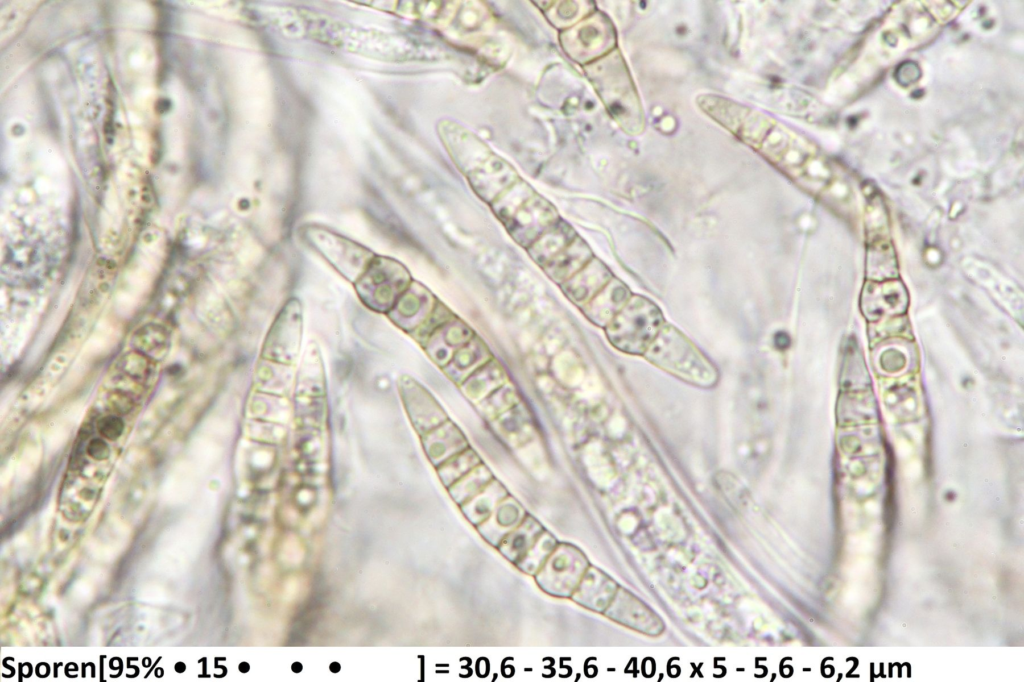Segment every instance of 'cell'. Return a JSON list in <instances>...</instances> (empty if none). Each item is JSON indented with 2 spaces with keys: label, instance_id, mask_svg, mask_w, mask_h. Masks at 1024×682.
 <instances>
[{
  "label": "cell",
  "instance_id": "cell-13",
  "mask_svg": "<svg viewBox=\"0 0 1024 682\" xmlns=\"http://www.w3.org/2000/svg\"><path fill=\"white\" fill-rule=\"evenodd\" d=\"M436 303L437 300L424 286L412 282L391 311L397 314L400 323L417 326L427 319Z\"/></svg>",
  "mask_w": 1024,
  "mask_h": 682
},
{
  "label": "cell",
  "instance_id": "cell-6",
  "mask_svg": "<svg viewBox=\"0 0 1024 682\" xmlns=\"http://www.w3.org/2000/svg\"><path fill=\"white\" fill-rule=\"evenodd\" d=\"M559 219L555 208L534 192L517 207L503 225L513 240L527 249Z\"/></svg>",
  "mask_w": 1024,
  "mask_h": 682
},
{
  "label": "cell",
  "instance_id": "cell-10",
  "mask_svg": "<svg viewBox=\"0 0 1024 682\" xmlns=\"http://www.w3.org/2000/svg\"><path fill=\"white\" fill-rule=\"evenodd\" d=\"M629 288L613 277L587 304L581 307L594 324L606 327L631 297Z\"/></svg>",
  "mask_w": 1024,
  "mask_h": 682
},
{
  "label": "cell",
  "instance_id": "cell-8",
  "mask_svg": "<svg viewBox=\"0 0 1024 682\" xmlns=\"http://www.w3.org/2000/svg\"><path fill=\"white\" fill-rule=\"evenodd\" d=\"M469 181L482 199L493 202L518 180L512 167L503 160L492 157L469 173Z\"/></svg>",
  "mask_w": 1024,
  "mask_h": 682
},
{
  "label": "cell",
  "instance_id": "cell-12",
  "mask_svg": "<svg viewBox=\"0 0 1024 682\" xmlns=\"http://www.w3.org/2000/svg\"><path fill=\"white\" fill-rule=\"evenodd\" d=\"M578 235L566 222L559 219L542 233L526 250L531 259L543 268L564 250Z\"/></svg>",
  "mask_w": 1024,
  "mask_h": 682
},
{
  "label": "cell",
  "instance_id": "cell-9",
  "mask_svg": "<svg viewBox=\"0 0 1024 682\" xmlns=\"http://www.w3.org/2000/svg\"><path fill=\"white\" fill-rule=\"evenodd\" d=\"M473 338L470 328L454 316L437 328L424 343L429 356L445 367L456 351Z\"/></svg>",
  "mask_w": 1024,
  "mask_h": 682
},
{
  "label": "cell",
  "instance_id": "cell-11",
  "mask_svg": "<svg viewBox=\"0 0 1024 682\" xmlns=\"http://www.w3.org/2000/svg\"><path fill=\"white\" fill-rule=\"evenodd\" d=\"M592 258L590 247L577 236L542 269L552 281L560 285L581 270Z\"/></svg>",
  "mask_w": 1024,
  "mask_h": 682
},
{
  "label": "cell",
  "instance_id": "cell-14",
  "mask_svg": "<svg viewBox=\"0 0 1024 682\" xmlns=\"http://www.w3.org/2000/svg\"><path fill=\"white\" fill-rule=\"evenodd\" d=\"M489 358L490 353L485 344L479 338L473 337L456 351L445 367L451 376H461L480 368L490 360Z\"/></svg>",
  "mask_w": 1024,
  "mask_h": 682
},
{
  "label": "cell",
  "instance_id": "cell-5",
  "mask_svg": "<svg viewBox=\"0 0 1024 682\" xmlns=\"http://www.w3.org/2000/svg\"><path fill=\"white\" fill-rule=\"evenodd\" d=\"M296 299H290L278 314L268 332L263 357L282 364L292 363L301 343L302 315Z\"/></svg>",
  "mask_w": 1024,
  "mask_h": 682
},
{
  "label": "cell",
  "instance_id": "cell-4",
  "mask_svg": "<svg viewBox=\"0 0 1024 682\" xmlns=\"http://www.w3.org/2000/svg\"><path fill=\"white\" fill-rule=\"evenodd\" d=\"M306 236L316 251L353 283L375 257V254L364 246L324 229L309 228Z\"/></svg>",
  "mask_w": 1024,
  "mask_h": 682
},
{
  "label": "cell",
  "instance_id": "cell-7",
  "mask_svg": "<svg viewBox=\"0 0 1024 682\" xmlns=\"http://www.w3.org/2000/svg\"><path fill=\"white\" fill-rule=\"evenodd\" d=\"M613 278L611 271L598 258L593 257L581 270L560 284L564 295L583 307Z\"/></svg>",
  "mask_w": 1024,
  "mask_h": 682
},
{
  "label": "cell",
  "instance_id": "cell-2",
  "mask_svg": "<svg viewBox=\"0 0 1024 682\" xmlns=\"http://www.w3.org/2000/svg\"><path fill=\"white\" fill-rule=\"evenodd\" d=\"M659 307L646 297L632 295L605 327L609 342L618 350L644 355L664 326Z\"/></svg>",
  "mask_w": 1024,
  "mask_h": 682
},
{
  "label": "cell",
  "instance_id": "cell-3",
  "mask_svg": "<svg viewBox=\"0 0 1024 682\" xmlns=\"http://www.w3.org/2000/svg\"><path fill=\"white\" fill-rule=\"evenodd\" d=\"M412 282L403 264L393 258L375 255L354 286L359 298L369 308L389 312Z\"/></svg>",
  "mask_w": 1024,
  "mask_h": 682
},
{
  "label": "cell",
  "instance_id": "cell-1",
  "mask_svg": "<svg viewBox=\"0 0 1024 682\" xmlns=\"http://www.w3.org/2000/svg\"><path fill=\"white\" fill-rule=\"evenodd\" d=\"M652 364L699 387H711L718 373L710 360L678 329L664 324L644 353Z\"/></svg>",
  "mask_w": 1024,
  "mask_h": 682
}]
</instances>
